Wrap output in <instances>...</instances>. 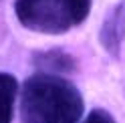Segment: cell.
Listing matches in <instances>:
<instances>
[{"label":"cell","mask_w":125,"mask_h":123,"mask_svg":"<svg viewBox=\"0 0 125 123\" xmlns=\"http://www.w3.org/2000/svg\"><path fill=\"white\" fill-rule=\"evenodd\" d=\"M18 95V81L10 73H0V123H10Z\"/></svg>","instance_id":"277c9868"},{"label":"cell","mask_w":125,"mask_h":123,"mask_svg":"<svg viewBox=\"0 0 125 123\" xmlns=\"http://www.w3.org/2000/svg\"><path fill=\"white\" fill-rule=\"evenodd\" d=\"M83 123H117L115 119H113V115L109 113L107 109H93V111H89V115L85 117V121Z\"/></svg>","instance_id":"8992f818"},{"label":"cell","mask_w":125,"mask_h":123,"mask_svg":"<svg viewBox=\"0 0 125 123\" xmlns=\"http://www.w3.org/2000/svg\"><path fill=\"white\" fill-rule=\"evenodd\" d=\"M83 95L69 79L52 73H36L20 91L22 123H79L83 117Z\"/></svg>","instance_id":"6da1fadb"},{"label":"cell","mask_w":125,"mask_h":123,"mask_svg":"<svg viewBox=\"0 0 125 123\" xmlns=\"http://www.w3.org/2000/svg\"><path fill=\"white\" fill-rule=\"evenodd\" d=\"M38 67L42 69L41 73H67V71H75V59L71 55L62 51H46V52H38L34 57Z\"/></svg>","instance_id":"5b68a950"},{"label":"cell","mask_w":125,"mask_h":123,"mask_svg":"<svg viewBox=\"0 0 125 123\" xmlns=\"http://www.w3.org/2000/svg\"><path fill=\"white\" fill-rule=\"evenodd\" d=\"M123 41H125V0H121L107 12L99 30V42L111 57H119Z\"/></svg>","instance_id":"3957f363"},{"label":"cell","mask_w":125,"mask_h":123,"mask_svg":"<svg viewBox=\"0 0 125 123\" xmlns=\"http://www.w3.org/2000/svg\"><path fill=\"white\" fill-rule=\"evenodd\" d=\"M93 0H14V12L24 28L41 34H62L83 24Z\"/></svg>","instance_id":"7a4b0ae2"}]
</instances>
